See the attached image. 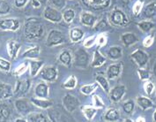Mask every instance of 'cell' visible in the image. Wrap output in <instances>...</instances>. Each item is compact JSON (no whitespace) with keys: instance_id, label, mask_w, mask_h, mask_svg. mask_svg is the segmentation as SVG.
I'll use <instances>...</instances> for the list:
<instances>
[{"instance_id":"cell-3","label":"cell","mask_w":156,"mask_h":122,"mask_svg":"<svg viewBox=\"0 0 156 122\" xmlns=\"http://www.w3.org/2000/svg\"><path fill=\"white\" fill-rule=\"evenodd\" d=\"M132 59L139 65V67H146L149 60V55L143 50L137 49L131 54Z\"/></svg>"},{"instance_id":"cell-8","label":"cell","mask_w":156,"mask_h":122,"mask_svg":"<svg viewBox=\"0 0 156 122\" xmlns=\"http://www.w3.org/2000/svg\"><path fill=\"white\" fill-rule=\"evenodd\" d=\"M41 77L46 81H55L58 78V69L55 66H44L41 71Z\"/></svg>"},{"instance_id":"cell-29","label":"cell","mask_w":156,"mask_h":122,"mask_svg":"<svg viewBox=\"0 0 156 122\" xmlns=\"http://www.w3.org/2000/svg\"><path fill=\"white\" fill-rule=\"evenodd\" d=\"M84 36V32L80 28H74L71 30L70 33V37H71V40L76 43V42H79L80 40H81Z\"/></svg>"},{"instance_id":"cell-39","label":"cell","mask_w":156,"mask_h":122,"mask_svg":"<svg viewBox=\"0 0 156 122\" xmlns=\"http://www.w3.org/2000/svg\"><path fill=\"white\" fill-rule=\"evenodd\" d=\"M143 4H144V0H137L135 2V4L133 5L132 7V12L134 15H139L141 12V10L143 8Z\"/></svg>"},{"instance_id":"cell-31","label":"cell","mask_w":156,"mask_h":122,"mask_svg":"<svg viewBox=\"0 0 156 122\" xmlns=\"http://www.w3.org/2000/svg\"><path fill=\"white\" fill-rule=\"evenodd\" d=\"M40 55V47L34 46L32 49L27 50L22 54V57H30V58H36Z\"/></svg>"},{"instance_id":"cell-56","label":"cell","mask_w":156,"mask_h":122,"mask_svg":"<svg viewBox=\"0 0 156 122\" xmlns=\"http://www.w3.org/2000/svg\"><path fill=\"white\" fill-rule=\"evenodd\" d=\"M38 1H39L41 4H44V3H46V1H47V0H38Z\"/></svg>"},{"instance_id":"cell-40","label":"cell","mask_w":156,"mask_h":122,"mask_svg":"<svg viewBox=\"0 0 156 122\" xmlns=\"http://www.w3.org/2000/svg\"><path fill=\"white\" fill-rule=\"evenodd\" d=\"M144 90L148 96H152L154 91V85L152 81H149L147 80V81L144 83Z\"/></svg>"},{"instance_id":"cell-45","label":"cell","mask_w":156,"mask_h":122,"mask_svg":"<svg viewBox=\"0 0 156 122\" xmlns=\"http://www.w3.org/2000/svg\"><path fill=\"white\" fill-rule=\"evenodd\" d=\"M95 38H96V36H95V35H93V36L88 37L87 39H86L85 42H84V45H85V47H87V48H89V47H91V46L94 43V42H95Z\"/></svg>"},{"instance_id":"cell-6","label":"cell","mask_w":156,"mask_h":122,"mask_svg":"<svg viewBox=\"0 0 156 122\" xmlns=\"http://www.w3.org/2000/svg\"><path fill=\"white\" fill-rule=\"evenodd\" d=\"M84 6L93 10H103L110 6L111 0H82Z\"/></svg>"},{"instance_id":"cell-22","label":"cell","mask_w":156,"mask_h":122,"mask_svg":"<svg viewBox=\"0 0 156 122\" xmlns=\"http://www.w3.org/2000/svg\"><path fill=\"white\" fill-rule=\"evenodd\" d=\"M15 105H16L18 111L20 113H27L30 109V106L28 105V101L27 99H24V98L18 99L15 102Z\"/></svg>"},{"instance_id":"cell-32","label":"cell","mask_w":156,"mask_h":122,"mask_svg":"<svg viewBox=\"0 0 156 122\" xmlns=\"http://www.w3.org/2000/svg\"><path fill=\"white\" fill-rule=\"evenodd\" d=\"M11 114V110L5 105H0V122L7 120Z\"/></svg>"},{"instance_id":"cell-28","label":"cell","mask_w":156,"mask_h":122,"mask_svg":"<svg viewBox=\"0 0 156 122\" xmlns=\"http://www.w3.org/2000/svg\"><path fill=\"white\" fill-rule=\"evenodd\" d=\"M27 120L31 122H48L49 120L45 117L42 113H33L29 114Z\"/></svg>"},{"instance_id":"cell-35","label":"cell","mask_w":156,"mask_h":122,"mask_svg":"<svg viewBox=\"0 0 156 122\" xmlns=\"http://www.w3.org/2000/svg\"><path fill=\"white\" fill-rule=\"evenodd\" d=\"M134 108H135V103L132 99L127 100L123 104V110L125 113L132 114L134 111Z\"/></svg>"},{"instance_id":"cell-24","label":"cell","mask_w":156,"mask_h":122,"mask_svg":"<svg viewBox=\"0 0 156 122\" xmlns=\"http://www.w3.org/2000/svg\"><path fill=\"white\" fill-rule=\"evenodd\" d=\"M81 111H82L84 116L87 118V120H92L94 117L95 113H97V110L94 107H92L90 105H86L82 106L81 108Z\"/></svg>"},{"instance_id":"cell-46","label":"cell","mask_w":156,"mask_h":122,"mask_svg":"<svg viewBox=\"0 0 156 122\" xmlns=\"http://www.w3.org/2000/svg\"><path fill=\"white\" fill-rule=\"evenodd\" d=\"M51 3L58 9H62L66 6V0H51Z\"/></svg>"},{"instance_id":"cell-54","label":"cell","mask_w":156,"mask_h":122,"mask_svg":"<svg viewBox=\"0 0 156 122\" xmlns=\"http://www.w3.org/2000/svg\"><path fill=\"white\" fill-rule=\"evenodd\" d=\"M153 118H154V120L156 121V110L154 111V115H153Z\"/></svg>"},{"instance_id":"cell-16","label":"cell","mask_w":156,"mask_h":122,"mask_svg":"<svg viewBox=\"0 0 156 122\" xmlns=\"http://www.w3.org/2000/svg\"><path fill=\"white\" fill-rule=\"evenodd\" d=\"M136 103L138 104V105L140 106V108L143 111H147L148 109L154 107V103L150 98H146V97H139L136 99Z\"/></svg>"},{"instance_id":"cell-1","label":"cell","mask_w":156,"mask_h":122,"mask_svg":"<svg viewBox=\"0 0 156 122\" xmlns=\"http://www.w3.org/2000/svg\"><path fill=\"white\" fill-rule=\"evenodd\" d=\"M44 34V27L37 18H28L25 22V36L27 40L39 39Z\"/></svg>"},{"instance_id":"cell-41","label":"cell","mask_w":156,"mask_h":122,"mask_svg":"<svg viewBox=\"0 0 156 122\" xmlns=\"http://www.w3.org/2000/svg\"><path fill=\"white\" fill-rule=\"evenodd\" d=\"M75 17V13L73 9H68L66 10L64 13V20H66L67 23H70L73 21V20L74 19Z\"/></svg>"},{"instance_id":"cell-18","label":"cell","mask_w":156,"mask_h":122,"mask_svg":"<svg viewBox=\"0 0 156 122\" xmlns=\"http://www.w3.org/2000/svg\"><path fill=\"white\" fill-rule=\"evenodd\" d=\"M58 59H59V61L63 64V65H65L67 67H70L71 65H72V62H73V57H72V55H71V53H70V51L69 50H63L60 54H59V56H58Z\"/></svg>"},{"instance_id":"cell-20","label":"cell","mask_w":156,"mask_h":122,"mask_svg":"<svg viewBox=\"0 0 156 122\" xmlns=\"http://www.w3.org/2000/svg\"><path fill=\"white\" fill-rule=\"evenodd\" d=\"M12 96V86L9 84L0 83V99H6Z\"/></svg>"},{"instance_id":"cell-21","label":"cell","mask_w":156,"mask_h":122,"mask_svg":"<svg viewBox=\"0 0 156 122\" xmlns=\"http://www.w3.org/2000/svg\"><path fill=\"white\" fill-rule=\"evenodd\" d=\"M31 101L33 102L34 105L36 106L42 108V109H48L49 107L53 105V101L52 100H46V98H31Z\"/></svg>"},{"instance_id":"cell-13","label":"cell","mask_w":156,"mask_h":122,"mask_svg":"<svg viewBox=\"0 0 156 122\" xmlns=\"http://www.w3.org/2000/svg\"><path fill=\"white\" fill-rule=\"evenodd\" d=\"M30 87V81L28 79H26L23 81H19L17 82L16 89L14 90V95L16 96H22L29 90Z\"/></svg>"},{"instance_id":"cell-26","label":"cell","mask_w":156,"mask_h":122,"mask_svg":"<svg viewBox=\"0 0 156 122\" xmlns=\"http://www.w3.org/2000/svg\"><path fill=\"white\" fill-rule=\"evenodd\" d=\"M95 20H96V17L89 13H83L81 15V22L84 25L92 27L94 26Z\"/></svg>"},{"instance_id":"cell-12","label":"cell","mask_w":156,"mask_h":122,"mask_svg":"<svg viewBox=\"0 0 156 122\" xmlns=\"http://www.w3.org/2000/svg\"><path fill=\"white\" fill-rule=\"evenodd\" d=\"M20 27V21L16 19H7L0 20V28L7 30H17Z\"/></svg>"},{"instance_id":"cell-47","label":"cell","mask_w":156,"mask_h":122,"mask_svg":"<svg viewBox=\"0 0 156 122\" xmlns=\"http://www.w3.org/2000/svg\"><path fill=\"white\" fill-rule=\"evenodd\" d=\"M94 105L99 108H103L104 107V104L103 102L101 101V99L99 98L97 95H94Z\"/></svg>"},{"instance_id":"cell-49","label":"cell","mask_w":156,"mask_h":122,"mask_svg":"<svg viewBox=\"0 0 156 122\" xmlns=\"http://www.w3.org/2000/svg\"><path fill=\"white\" fill-rule=\"evenodd\" d=\"M107 43V37L104 35H101L98 37V44L101 46H103Z\"/></svg>"},{"instance_id":"cell-48","label":"cell","mask_w":156,"mask_h":122,"mask_svg":"<svg viewBox=\"0 0 156 122\" xmlns=\"http://www.w3.org/2000/svg\"><path fill=\"white\" fill-rule=\"evenodd\" d=\"M107 22L105 20H101L98 24L96 25V27L94 28L95 30H101V29H104L106 27H107Z\"/></svg>"},{"instance_id":"cell-50","label":"cell","mask_w":156,"mask_h":122,"mask_svg":"<svg viewBox=\"0 0 156 122\" xmlns=\"http://www.w3.org/2000/svg\"><path fill=\"white\" fill-rule=\"evenodd\" d=\"M27 0H15V6L17 7H22L27 4Z\"/></svg>"},{"instance_id":"cell-34","label":"cell","mask_w":156,"mask_h":122,"mask_svg":"<svg viewBox=\"0 0 156 122\" xmlns=\"http://www.w3.org/2000/svg\"><path fill=\"white\" fill-rule=\"evenodd\" d=\"M138 26H139V28H140V29H141L144 33L150 32V31L154 28V23L151 22V21H149V20H143V21H140V23H138Z\"/></svg>"},{"instance_id":"cell-42","label":"cell","mask_w":156,"mask_h":122,"mask_svg":"<svg viewBox=\"0 0 156 122\" xmlns=\"http://www.w3.org/2000/svg\"><path fill=\"white\" fill-rule=\"evenodd\" d=\"M154 43V35H149L143 41V45L146 48H149V47H151L153 45Z\"/></svg>"},{"instance_id":"cell-25","label":"cell","mask_w":156,"mask_h":122,"mask_svg":"<svg viewBox=\"0 0 156 122\" xmlns=\"http://www.w3.org/2000/svg\"><path fill=\"white\" fill-rule=\"evenodd\" d=\"M7 47H8V51L9 54L11 57L13 59L14 57H16L17 53H18V50L20 49V44L16 42V41H10L7 44Z\"/></svg>"},{"instance_id":"cell-10","label":"cell","mask_w":156,"mask_h":122,"mask_svg":"<svg viewBox=\"0 0 156 122\" xmlns=\"http://www.w3.org/2000/svg\"><path fill=\"white\" fill-rule=\"evenodd\" d=\"M122 69H123L122 62H117V63L110 65L107 69V73H106L107 78L109 80H114L115 78H117L122 73Z\"/></svg>"},{"instance_id":"cell-15","label":"cell","mask_w":156,"mask_h":122,"mask_svg":"<svg viewBox=\"0 0 156 122\" xmlns=\"http://www.w3.org/2000/svg\"><path fill=\"white\" fill-rule=\"evenodd\" d=\"M36 97L39 98H47L49 97V87L45 83H39L34 90Z\"/></svg>"},{"instance_id":"cell-33","label":"cell","mask_w":156,"mask_h":122,"mask_svg":"<svg viewBox=\"0 0 156 122\" xmlns=\"http://www.w3.org/2000/svg\"><path fill=\"white\" fill-rule=\"evenodd\" d=\"M43 61H37V60H34L30 61V73L32 76L36 75V73H38V71L41 69V67L43 65Z\"/></svg>"},{"instance_id":"cell-44","label":"cell","mask_w":156,"mask_h":122,"mask_svg":"<svg viewBox=\"0 0 156 122\" xmlns=\"http://www.w3.org/2000/svg\"><path fill=\"white\" fill-rule=\"evenodd\" d=\"M10 67H11V64L10 62L3 59V58H0V68L5 70V71H9L10 70Z\"/></svg>"},{"instance_id":"cell-55","label":"cell","mask_w":156,"mask_h":122,"mask_svg":"<svg viewBox=\"0 0 156 122\" xmlns=\"http://www.w3.org/2000/svg\"><path fill=\"white\" fill-rule=\"evenodd\" d=\"M15 121H21V122H25L26 120H22V119H19V120H15Z\"/></svg>"},{"instance_id":"cell-9","label":"cell","mask_w":156,"mask_h":122,"mask_svg":"<svg viewBox=\"0 0 156 122\" xmlns=\"http://www.w3.org/2000/svg\"><path fill=\"white\" fill-rule=\"evenodd\" d=\"M43 15H44L45 19L49 20L52 21V22H59L63 19L62 13L58 10L53 8L51 6H48V7L45 8Z\"/></svg>"},{"instance_id":"cell-23","label":"cell","mask_w":156,"mask_h":122,"mask_svg":"<svg viewBox=\"0 0 156 122\" xmlns=\"http://www.w3.org/2000/svg\"><path fill=\"white\" fill-rule=\"evenodd\" d=\"M120 119V113L115 108H110L105 114V120L108 121H116Z\"/></svg>"},{"instance_id":"cell-51","label":"cell","mask_w":156,"mask_h":122,"mask_svg":"<svg viewBox=\"0 0 156 122\" xmlns=\"http://www.w3.org/2000/svg\"><path fill=\"white\" fill-rule=\"evenodd\" d=\"M33 6L34 7H40V6H41V3L38 1V0H33Z\"/></svg>"},{"instance_id":"cell-17","label":"cell","mask_w":156,"mask_h":122,"mask_svg":"<svg viewBox=\"0 0 156 122\" xmlns=\"http://www.w3.org/2000/svg\"><path fill=\"white\" fill-rule=\"evenodd\" d=\"M106 63V57H104L98 50H96L94 53V58L92 62L93 67H101Z\"/></svg>"},{"instance_id":"cell-36","label":"cell","mask_w":156,"mask_h":122,"mask_svg":"<svg viewBox=\"0 0 156 122\" xmlns=\"http://www.w3.org/2000/svg\"><path fill=\"white\" fill-rule=\"evenodd\" d=\"M96 88H97V82L82 86L81 89H80V91H81V93L85 94V95H90L92 92H94V90H96Z\"/></svg>"},{"instance_id":"cell-43","label":"cell","mask_w":156,"mask_h":122,"mask_svg":"<svg viewBox=\"0 0 156 122\" xmlns=\"http://www.w3.org/2000/svg\"><path fill=\"white\" fill-rule=\"evenodd\" d=\"M10 12V6L5 1H0V14H5Z\"/></svg>"},{"instance_id":"cell-53","label":"cell","mask_w":156,"mask_h":122,"mask_svg":"<svg viewBox=\"0 0 156 122\" xmlns=\"http://www.w3.org/2000/svg\"><path fill=\"white\" fill-rule=\"evenodd\" d=\"M154 76L156 77V62L154 63Z\"/></svg>"},{"instance_id":"cell-57","label":"cell","mask_w":156,"mask_h":122,"mask_svg":"<svg viewBox=\"0 0 156 122\" xmlns=\"http://www.w3.org/2000/svg\"><path fill=\"white\" fill-rule=\"evenodd\" d=\"M124 121H132V120H129V119H126V120H124Z\"/></svg>"},{"instance_id":"cell-7","label":"cell","mask_w":156,"mask_h":122,"mask_svg":"<svg viewBox=\"0 0 156 122\" xmlns=\"http://www.w3.org/2000/svg\"><path fill=\"white\" fill-rule=\"evenodd\" d=\"M62 101H63V105L66 108V110H67L68 112H71V113L74 112L80 105L79 99L71 94H66L63 98Z\"/></svg>"},{"instance_id":"cell-14","label":"cell","mask_w":156,"mask_h":122,"mask_svg":"<svg viewBox=\"0 0 156 122\" xmlns=\"http://www.w3.org/2000/svg\"><path fill=\"white\" fill-rule=\"evenodd\" d=\"M121 40L123 42V43L125 46H131L132 44L136 43L139 39L137 37V35L135 34L132 33H124L121 35Z\"/></svg>"},{"instance_id":"cell-27","label":"cell","mask_w":156,"mask_h":122,"mask_svg":"<svg viewBox=\"0 0 156 122\" xmlns=\"http://www.w3.org/2000/svg\"><path fill=\"white\" fill-rule=\"evenodd\" d=\"M156 14V2H151L146 6L144 9V16L146 18H153Z\"/></svg>"},{"instance_id":"cell-37","label":"cell","mask_w":156,"mask_h":122,"mask_svg":"<svg viewBox=\"0 0 156 122\" xmlns=\"http://www.w3.org/2000/svg\"><path fill=\"white\" fill-rule=\"evenodd\" d=\"M76 84H77V80H76V78H75V76L73 75H72V76H70L66 81L62 85L64 88H66V89H69V90H73L74 89L75 87H76Z\"/></svg>"},{"instance_id":"cell-2","label":"cell","mask_w":156,"mask_h":122,"mask_svg":"<svg viewBox=\"0 0 156 122\" xmlns=\"http://www.w3.org/2000/svg\"><path fill=\"white\" fill-rule=\"evenodd\" d=\"M111 22L115 26L119 27H126L129 24V19L123 11L119 9H115L112 12L110 17Z\"/></svg>"},{"instance_id":"cell-19","label":"cell","mask_w":156,"mask_h":122,"mask_svg":"<svg viewBox=\"0 0 156 122\" xmlns=\"http://www.w3.org/2000/svg\"><path fill=\"white\" fill-rule=\"evenodd\" d=\"M108 56L113 60L120 59L123 56V50L120 46H113L108 50Z\"/></svg>"},{"instance_id":"cell-38","label":"cell","mask_w":156,"mask_h":122,"mask_svg":"<svg viewBox=\"0 0 156 122\" xmlns=\"http://www.w3.org/2000/svg\"><path fill=\"white\" fill-rule=\"evenodd\" d=\"M138 74H139V77L141 81H147L150 78V72L149 70L146 69L145 67H140L138 70Z\"/></svg>"},{"instance_id":"cell-4","label":"cell","mask_w":156,"mask_h":122,"mask_svg":"<svg viewBox=\"0 0 156 122\" xmlns=\"http://www.w3.org/2000/svg\"><path fill=\"white\" fill-rule=\"evenodd\" d=\"M65 41H66V37L63 33L58 30H51L48 35L46 44L49 47H52V46L62 44L63 43H65Z\"/></svg>"},{"instance_id":"cell-58","label":"cell","mask_w":156,"mask_h":122,"mask_svg":"<svg viewBox=\"0 0 156 122\" xmlns=\"http://www.w3.org/2000/svg\"><path fill=\"white\" fill-rule=\"evenodd\" d=\"M127 1H128V0H127Z\"/></svg>"},{"instance_id":"cell-11","label":"cell","mask_w":156,"mask_h":122,"mask_svg":"<svg viewBox=\"0 0 156 122\" xmlns=\"http://www.w3.org/2000/svg\"><path fill=\"white\" fill-rule=\"evenodd\" d=\"M126 92V88L124 85H117L114 87L111 90H109V96L113 102H119L123 98Z\"/></svg>"},{"instance_id":"cell-30","label":"cell","mask_w":156,"mask_h":122,"mask_svg":"<svg viewBox=\"0 0 156 122\" xmlns=\"http://www.w3.org/2000/svg\"><path fill=\"white\" fill-rule=\"evenodd\" d=\"M96 82L101 85V87L104 90L106 93H109V90H109V83H108V81L105 76H103L101 74L97 75L96 76Z\"/></svg>"},{"instance_id":"cell-5","label":"cell","mask_w":156,"mask_h":122,"mask_svg":"<svg viewBox=\"0 0 156 122\" xmlns=\"http://www.w3.org/2000/svg\"><path fill=\"white\" fill-rule=\"evenodd\" d=\"M89 62V56L87 52L83 49L78 50L75 52V57H74V65L77 67L80 68H86Z\"/></svg>"},{"instance_id":"cell-52","label":"cell","mask_w":156,"mask_h":122,"mask_svg":"<svg viewBox=\"0 0 156 122\" xmlns=\"http://www.w3.org/2000/svg\"><path fill=\"white\" fill-rule=\"evenodd\" d=\"M137 121L145 122V121H146V119H144V118H139V119H137Z\"/></svg>"}]
</instances>
